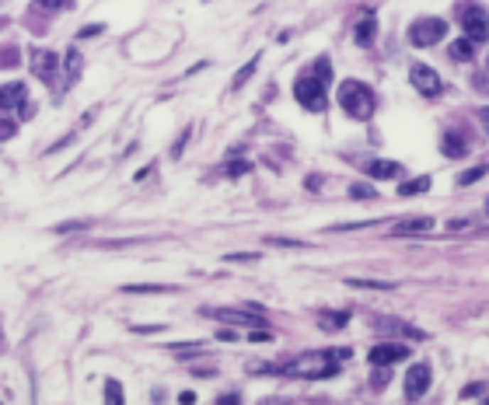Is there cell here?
<instances>
[{
  "label": "cell",
  "mask_w": 489,
  "mask_h": 405,
  "mask_svg": "<svg viewBox=\"0 0 489 405\" xmlns=\"http://www.w3.org/2000/svg\"><path fill=\"white\" fill-rule=\"evenodd\" d=\"M200 350H203L200 342H182V346H171V353H175V357H182V360H186V357H200Z\"/></svg>",
  "instance_id": "4316f807"
},
{
  "label": "cell",
  "mask_w": 489,
  "mask_h": 405,
  "mask_svg": "<svg viewBox=\"0 0 489 405\" xmlns=\"http://www.w3.org/2000/svg\"><path fill=\"white\" fill-rule=\"evenodd\" d=\"M259 255L255 252H235V255H227V262H255Z\"/></svg>",
  "instance_id": "1f68e13d"
},
{
  "label": "cell",
  "mask_w": 489,
  "mask_h": 405,
  "mask_svg": "<svg viewBox=\"0 0 489 405\" xmlns=\"http://www.w3.org/2000/svg\"><path fill=\"white\" fill-rule=\"evenodd\" d=\"M339 105L353 119H370L374 116V91L360 81H343L339 84Z\"/></svg>",
  "instance_id": "7a4b0ae2"
},
{
  "label": "cell",
  "mask_w": 489,
  "mask_h": 405,
  "mask_svg": "<svg viewBox=\"0 0 489 405\" xmlns=\"http://www.w3.org/2000/svg\"><path fill=\"white\" fill-rule=\"evenodd\" d=\"M483 405H489V399H486V402H483Z\"/></svg>",
  "instance_id": "7bdbcfd3"
},
{
  "label": "cell",
  "mask_w": 489,
  "mask_h": 405,
  "mask_svg": "<svg viewBox=\"0 0 489 405\" xmlns=\"http://www.w3.org/2000/svg\"><path fill=\"white\" fill-rule=\"evenodd\" d=\"M217 339H224V342H231V339H235V332H231V328H220V332H217Z\"/></svg>",
  "instance_id": "60d3db41"
},
{
  "label": "cell",
  "mask_w": 489,
  "mask_h": 405,
  "mask_svg": "<svg viewBox=\"0 0 489 405\" xmlns=\"http://www.w3.org/2000/svg\"><path fill=\"white\" fill-rule=\"evenodd\" d=\"M210 315H213V318H220V322H231V325H248V328H262V315H242V311H227V308H213Z\"/></svg>",
  "instance_id": "7c38bea8"
},
{
  "label": "cell",
  "mask_w": 489,
  "mask_h": 405,
  "mask_svg": "<svg viewBox=\"0 0 489 405\" xmlns=\"http://www.w3.org/2000/svg\"><path fill=\"white\" fill-rule=\"evenodd\" d=\"M377 332H385V335H406V339H426V332L423 328H416V325H406V322H395V318H381L377 322Z\"/></svg>",
  "instance_id": "8fae6325"
},
{
  "label": "cell",
  "mask_w": 489,
  "mask_h": 405,
  "mask_svg": "<svg viewBox=\"0 0 489 405\" xmlns=\"http://www.w3.org/2000/svg\"><path fill=\"white\" fill-rule=\"evenodd\" d=\"M448 36V21L444 18H416L409 25V42L416 49H426V45H437V42Z\"/></svg>",
  "instance_id": "3957f363"
},
{
  "label": "cell",
  "mask_w": 489,
  "mask_h": 405,
  "mask_svg": "<svg viewBox=\"0 0 489 405\" xmlns=\"http://www.w3.org/2000/svg\"><path fill=\"white\" fill-rule=\"evenodd\" d=\"M18 60H21L18 45H0V70H11V67H18Z\"/></svg>",
  "instance_id": "603a6c76"
},
{
  "label": "cell",
  "mask_w": 489,
  "mask_h": 405,
  "mask_svg": "<svg viewBox=\"0 0 489 405\" xmlns=\"http://www.w3.org/2000/svg\"><path fill=\"white\" fill-rule=\"evenodd\" d=\"M434 227V217H409L402 224H395V238H406V234H419V231H430Z\"/></svg>",
  "instance_id": "5bb4252c"
},
{
  "label": "cell",
  "mask_w": 489,
  "mask_h": 405,
  "mask_svg": "<svg viewBox=\"0 0 489 405\" xmlns=\"http://www.w3.org/2000/svg\"><path fill=\"white\" fill-rule=\"evenodd\" d=\"M364 171L370 175V178H395V175H402V164L399 161H367L364 164Z\"/></svg>",
  "instance_id": "9a60e30c"
},
{
  "label": "cell",
  "mask_w": 489,
  "mask_h": 405,
  "mask_svg": "<svg viewBox=\"0 0 489 405\" xmlns=\"http://www.w3.org/2000/svg\"><path fill=\"white\" fill-rule=\"evenodd\" d=\"M294 98H297L308 112H322V109H326V84L318 81V77H311V74H304V77L294 81Z\"/></svg>",
  "instance_id": "5b68a950"
},
{
  "label": "cell",
  "mask_w": 489,
  "mask_h": 405,
  "mask_svg": "<svg viewBox=\"0 0 489 405\" xmlns=\"http://www.w3.org/2000/svg\"><path fill=\"white\" fill-rule=\"evenodd\" d=\"M63 77H67V84H74L81 77V53L77 49H67V56H63Z\"/></svg>",
  "instance_id": "e0dca14e"
},
{
  "label": "cell",
  "mask_w": 489,
  "mask_h": 405,
  "mask_svg": "<svg viewBox=\"0 0 489 405\" xmlns=\"http://www.w3.org/2000/svg\"><path fill=\"white\" fill-rule=\"evenodd\" d=\"M479 119H483V126H486V133H489V105L486 109H479Z\"/></svg>",
  "instance_id": "b9f144b4"
},
{
  "label": "cell",
  "mask_w": 489,
  "mask_h": 405,
  "mask_svg": "<svg viewBox=\"0 0 489 405\" xmlns=\"http://www.w3.org/2000/svg\"><path fill=\"white\" fill-rule=\"evenodd\" d=\"M346 322H350V311H322V315H318V325H322L326 332L346 328Z\"/></svg>",
  "instance_id": "ac0fdd59"
},
{
  "label": "cell",
  "mask_w": 489,
  "mask_h": 405,
  "mask_svg": "<svg viewBox=\"0 0 489 405\" xmlns=\"http://www.w3.org/2000/svg\"><path fill=\"white\" fill-rule=\"evenodd\" d=\"M280 370H284L286 377L322 381V377H335V374H339V360H335V353H328V350H308V353H297L294 360H286Z\"/></svg>",
  "instance_id": "6da1fadb"
},
{
  "label": "cell",
  "mask_w": 489,
  "mask_h": 405,
  "mask_svg": "<svg viewBox=\"0 0 489 405\" xmlns=\"http://www.w3.org/2000/svg\"><path fill=\"white\" fill-rule=\"evenodd\" d=\"M350 196H353V200H374L377 193H374V185H364V182H357V185H350Z\"/></svg>",
  "instance_id": "f1b7e54d"
},
{
  "label": "cell",
  "mask_w": 489,
  "mask_h": 405,
  "mask_svg": "<svg viewBox=\"0 0 489 405\" xmlns=\"http://www.w3.org/2000/svg\"><path fill=\"white\" fill-rule=\"evenodd\" d=\"M42 7H53V11H56V7H70V0H39Z\"/></svg>",
  "instance_id": "f35d334b"
},
{
  "label": "cell",
  "mask_w": 489,
  "mask_h": 405,
  "mask_svg": "<svg viewBox=\"0 0 489 405\" xmlns=\"http://www.w3.org/2000/svg\"><path fill=\"white\" fill-rule=\"evenodd\" d=\"M175 286H164V284H129L122 286V293H171Z\"/></svg>",
  "instance_id": "44dd1931"
},
{
  "label": "cell",
  "mask_w": 489,
  "mask_h": 405,
  "mask_svg": "<svg viewBox=\"0 0 489 405\" xmlns=\"http://www.w3.org/2000/svg\"><path fill=\"white\" fill-rule=\"evenodd\" d=\"M28 63H32V70H36V77H39L42 84H56V77H60V60H56V53L53 49H32L28 53Z\"/></svg>",
  "instance_id": "52a82bcc"
},
{
  "label": "cell",
  "mask_w": 489,
  "mask_h": 405,
  "mask_svg": "<svg viewBox=\"0 0 489 405\" xmlns=\"http://www.w3.org/2000/svg\"><path fill=\"white\" fill-rule=\"evenodd\" d=\"M430 377H434L430 364H412V367H409V370H406V399H409V402H419V399L426 395Z\"/></svg>",
  "instance_id": "ba28073f"
},
{
  "label": "cell",
  "mask_w": 489,
  "mask_h": 405,
  "mask_svg": "<svg viewBox=\"0 0 489 405\" xmlns=\"http://www.w3.org/2000/svg\"><path fill=\"white\" fill-rule=\"evenodd\" d=\"M91 36H102V25H87V28L77 32V39H91Z\"/></svg>",
  "instance_id": "8d00e7d4"
},
{
  "label": "cell",
  "mask_w": 489,
  "mask_h": 405,
  "mask_svg": "<svg viewBox=\"0 0 489 405\" xmlns=\"http://www.w3.org/2000/svg\"><path fill=\"white\" fill-rule=\"evenodd\" d=\"M350 286H364V290H395L388 280H350Z\"/></svg>",
  "instance_id": "83f0119b"
},
{
  "label": "cell",
  "mask_w": 489,
  "mask_h": 405,
  "mask_svg": "<svg viewBox=\"0 0 489 405\" xmlns=\"http://www.w3.org/2000/svg\"><path fill=\"white\" fill-rule=\"evenodd\" d=\"M388 377H392V374H388V367H377V370H374V377H370V384L381 392V388L388 384Z\"/></svg>",
  "instance_id": "4dcf8cb0"
},
{
  "label": "cell",
  "mask_w": 489,
  "mask_h": 405,
  "mask_svg": "<svg viewBox=\"0 0 489 405\" xmlns=\"http://www.w3.org/2000/svg\"><path fill=\"white\" fill-rule=\"evenodd\" d=\"M67 231H84V224L81 220H70V224H60V227H56V234H67Z\"/></svg>",
  "instance_id": "d590c367"
},
{
  "label": "cell",
  "mask_w": 489,
  "mask_h": 405,
  "mask_svg": "<svg viewBox=\"0 0 489 405\" xmlns=\"http://www.w3.org/2000/svg\"><path fill=\"white\" fill-rule=\"evenodd\" d=\"M409 350L406 342H377L374 350H370V367H392V364H399V360H406Z\"/></svg>",
  "instance_id": "9c48e42d"
},
{
  "label": "cell",
  "mask_w": 489,
  "mask_h": 405,
  "mask_svg": "<svg viewBox=\"0 0 489 405\" xmlns=\"http://www.w3.org/2000/svg\"><path fill=\"white\" fill-rule=\"evenodd\" d=\"M374 36H377V21H374V14H370V11H364V18L357 21L353 39H357V45H370V42H374Z\"/></svg>",
  "instance_id": "2e32d148"
},
{
  "label": "cell",
  "mask_w": 489,
  "mask_h": 405,
  "mask_svg": "<svg viewBox=\"0 0 489 405\" xmlns=\"http://www.w3.org/2000/svg\"><path fill=\"white\" fill-rule=\"evenodd\" d=\"M486 210H489V202H486Z\"/></svg>",
  "instance_id": "ee69618b"
},
{
  "label": "cell",
  "mask_w": 489,
  "mask_h": 405,
  "mask_svg": "<svg viewBox=\"0 0 489 405\" xmlns=\"http://www.w3.org/2000/svg\"><path fill=\"white\" fill-rule=\"evenodd\" d=\"M448 53H451V60H458V63H468V60L475 56V45H472L468 39H458V42H451Z\"/></svg>",
  "instance_id": "ffe728a7"
},
{
  "label": "cell",
  "mask_w": 489,
  "mask_h": 405,
  "mask_svg": "<svg viewBox=\"0 0 489 405\" xmlns=\"http://www.w3.org/2000/svg\"><path fill=\"white\" fill-rule=\"evenodd\" d=\"M244 171H248V164H244V161H231V164H227V175H231V178H238V175H244Z\"/></svg>",
  "instance_id": "836d02e7"
},
{
  "label": "cell",
  "mask_w": 489,
  "mask_h": 405,
  "mask_svg": "<svg viewBox=\"0 0 489 405\" xmlns=\"http://www.w3.org/2000/svg\"><path fill=\"white\" fill-rule=\"evenodd\" d=\"M11 105H18L21 116H32V105L25 102V84L21 81H11L0 87V109H11Z\"/></svg>",
  "instance_id": "30bf717a"
},
{
  "label": "cell",
  "mask_w": 489,
  "mask_h": 405,
  "mask_svg": "<svg viewBox=\"0 0 489 405\" xmlns=\"http://www.w3.org/2000/svg\"><path fill=\"white\" fill-rule=\"evenodd\" d=\"M0 342H4V339H0Z\"/></svg>",
  "instance_id": "f6af8a7d"
},
{
  "label": "cell",
  "mask_w": 489,
  "mask_h": 405,
  "mask_svg": "<svg viewBox=\"0 0 489 405\" xmlns=\"http://www.w3.org/2000/svg\"><path fill=\"white\" fill-rule=\"evenodd\" d=\"M14 133H18V122L7 119V116H0V140H11Z\"/></svg>",
  "instance_id": "f546056e"
},
{
  "label": "cell",
  "mask_w": 489,
  "mask_h": 405,
  "mask_svg": "<svg viewBox=\"0 0 489 405\" xmlns=\"http://www.w3.org/2000/svg\"><path fill=\"white\" fill-rule=\"evenodd\" d=\"M441 151H444L448 158H465V154H468V140H465L461 133L448 129V133H444V140H441Z\"/></svg>",
  "instance_id": "4fadbf2b"
},
{
  "label": "cell",
  "mask_w": 489,
  "mask_h": 405,
  "mask_svg": "<svg viewBox=\"0 0 489 405\" xmlns=\"http://www.w3.org/2000/svg\"><path fill=\"white\" fill-rule=\"evenodd\" d=\"M255 67H259V56H252V60H248V63H244L242 70H238V74H235V81H231V87H235V91H238V87H242V84L248 81V77H252V74H255Z\"/></svg>",
  "instance_id": "cb8c5ba5"
},
{
  "label": "cell",
  "mask_w": 489,
  "mask_h": 405,
  "mask_svg": "<svg viewBox=\"0 0 489 405\" xmlns=\"http://www.w3.org/2000/svg\"><path fill=\"white\" fill-rule=\"evenodd\" d=\"M483 175H486V168H468V171H461V175H458V185H475Z\"/></svg>",
  "instance_id": "484cf974"
},
{
  "label": "cell",
  "mask_w": 489,
  "mask_h": 405,
  "mask_svg": "<svg viewBox=\"0 0 489 405\" xmlns=\"http://www.w3.org/2000/svg\"><path fill=\"white\" fill-rule=\"evenodd\" d=\"M269 244H284V248H304V242H294V238H266Z\"/></svg>",
  "instance_id": "e575fe53"
},
{
  "label": "cell",
  "mask_w": 489,
  "mask_h": 405,
  "mask_svg": "<svg viewBox=\"0 0 489 405\" xmlns=\"http://www.w3.org/2000/svg\"><path fill=\"white\" fill-rule=\"evenodd\" d=\"M248 339H252V342H269L273 335H269L266 328H252V332H248Z\"/></svg>",
  "instance_id": "d6a6232c"
},
{
  "label": "cell",
  "mask_w": 489,
  "mask_h": 405,
  "mask_svg": "<svg viewBox=\"0 0 489 405\" xmlns=\"http://www.w3.org/2000/svg\"><path fill=\"white\" fill-rule=\"evenodd\" d=\"M178 402H182V405H193V402H196V395H193V392H182V395H178Z\"/></svg>",
  "instance_id": "ab89813d"
},
{
  "label": "cell",
  "mask_w": 489,
  "mask_h": 405,
  "mask_svg": "<svg viewBox=\"0 0 489 405\" xmlns=\"http://www.w3.org/2000/svg\"><path fill=\"white\" fill-rule=\"evenodd\" d=\"M461 28L468 42H486L489 39V11L483 4H461Z\"/></svg>",
  "instance_id": "277c9868"
},
{
  "label": "cell",
  "mask_w": 489,
  "mask_h": 405,
  "mask_svg": "<svg viewBox=\"0 0 489 405\" xmlns=\"http://www.w3.org/2000/svg\"><path fill=\"white\" fill-rule=\"evenodd\" d=\"M409 81H412V87H416L419 94H426V98H437V94L444 91L441 74H437L434 67H426V63H412V67H409Z\"/></svg>",
  "instance_id": "8992f818"
},
{
  "label": "cell",
  "mask_w": 489,
  "mask_h": 405,
  "mask_svg": "<svg viewBox=\"0 0 489 405\" xmlns=\"http://www.w3.org/2000/svg\"><path fill=\"white\" fill-rule=\"evenodd\" d=\"M105 405H126V399H122V384L116 377L105 381Z\"/></svg>",
  "instance_id": "7402d4cb"
},
{
  "label": "cell",
  "mask_w": 489,
  "mask_h": 405,
  "mask_svg": "<svg viewBox=\"0 0 489 405\" xmlns=\"http://www.w3.org/2000/svg\"><path fill=\"white\" fill-rule=\"evenodd\" d=\"M430 189V175H419V178H412V182H399V196H419V193H426Z\"/></svg>",
  "instance_id": "d6986e66"
},
{
  "label": "cell",
  "mask_w": 489,
  "mask_h": 405,
  "mask_svg": "<svg viewBox=\"0 0 489 405\" xmlns=\"http://www.w3.org/2000/svg\"><path fill=\"white\" fill-rule=\"evenodd\" d=\"M217 405H242V395H238V392H235V395H220Z\"/></svg>",
  "instance_id": "74e56055"
},
{
  "label": "cell",
  "mask_w": 489,
  "mask_h": 405,
  "mask_svg": "<svg viewBox=\"0 0 489 405\" xmlns=\"http://www.w3.org/2000/svg\"><path fill=\"white\" fill-rule=\"evenodd\" d=\"M311 70H315L311 77H318V81H322V84H328V81H332V63H328V56H318Z\"/></svg>",
  "instance_id": "d4e9b609"
}]
</instances>
